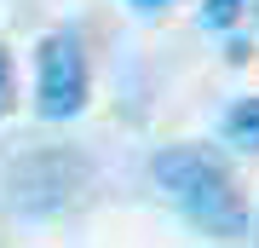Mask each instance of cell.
<instances>
[{
  "mask_svg": "<svg viewBox=\"0 0 259 248\" xmlns=\"http://www.w3.org/2000/svg\"><path fill=\"white\" fill-rule=\"evenodd\" d=\"M150 179L167 191V202L185 214L190 225H202L207 237H242L248 231V202H242L231 162L207 145H167L150 162Z\"/></svg>",
  "mask_w": 259,
  "mask_h": 248,
  "instance_id": "cell-1",
  "label": "cell"
},
{
  "mask_svg": "<svg viewBox=\"0 0 259 248\" xmlns=\"http://www.w3.org/2000/svg\"><path fill=\"white\" fill-rule=\"evenodd\" d=\"M93 191V167L75 150H35L6 173V196L23 214H64Z\"/></svg>",
  "mask_w": 259,
  "mask_h": 248,
  "instance_id": "cell-2",
  "label": "cell"
},
{
  "mask_svg": "<svg viewBox=\"0 0 259 248\" xmlns=\"http://www.w3.org/2000/svg\"><path fill=\"white\" fill-rule=\"evenodd\" d=\"M93 69H87V46L75 29H52L35 46V110L47 121H69L87 110Z\"/></svg>",
  "mask_w": 259,
  "mask_h": 248,
  "instance_id": "cell-3",
  "label": "cell"
},
{
  "mask_svg": "<svg viewBox=\"0 0 259 248\" xmlns=\"http://www.w3.org/2000/svg\"><path fill=\"white\" fill-rule=\"evenodd\" d=\"M242 12H248V0H202V23L207 29H231Z\"/></svg>",
  "mask_w": 259,
  "mask_h": 248,
  "instance_id": "cell-5",
  "label": "cell"
},
{
  "mask_svg": "<svg viewBox=\"0 0 259 248\" xmlns=\"http://www.w3.org/2000/svg\"><path fill=\"white\" fill-rule=\"evenodd\" d=\"M253 18H259V0H253Z\"/></svg>",
  "mask_w": 259,
  "mask_h": 248,
  "instance_id": "cell-8",
  "label": "cell"
},
{
  "mask_svg": "<svg viewBox=\"0 0 259 248\" xmlns=\"http://www.w3.org/2000/svg\"><path fill=\"white\" fill-rule=\"evenodd\" d=\"M133 6H139V12H161L167 0H133Z\"/></svg>",
  "mask_w": 259,
  "mask_h": 248,
  "instance_id": "cell-7",
  "label": "cell"
},
{
  "mask_svg": "<svg viewBox=\"0 0 259 248\" xmlns=\"http://www.w3.org/2000/svg\"><path fill=\"white\" fill-rule=\"evenodd\" d=\"M219 133H225L231 150H253V156H259V92H253V98H236L231 110H225Z\"/></svg>",
  "mask_w": 259,
  "mask_h": 248,
  "instance_id": "cell-4",
  "label": "cell"
},
{
  "mask_svg": "<svg viewBox=\"0 0 259 248\" xmlns=\"http://www.w3.org/2000/svg\"><path fill=\"white\" fill-rule=\"evenodd\" d=\"M12 98H18V81H12V58H6V46H0V116L12 110Z\"/></svg>",
  "mask_w": 259,
  "mask_h": 248,
  "instance_id": "cell-6",
  "label": "cell"
}]
</instances>
